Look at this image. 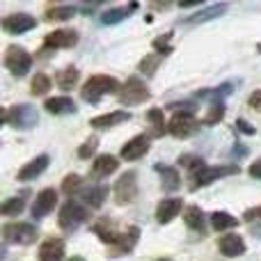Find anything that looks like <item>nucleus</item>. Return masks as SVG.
<instances>
[{
	"instance_id": "6ab92c4d",
	"label": "nucleus",
	"mask_w": 261,
	"mask_h": 261,
	"mask_svg": "<svg viewBox=\"0 0 261 261\" xmlns=\"http://www.w3.org/2000/svg\"><path fill=\"white\" fill-rule=\"evenodd\" d=\"M138 239H140V229H138V227H128L126 231H122V239H119L117 243L110 248V254H113V257H122V254H128L130 250L135 248Z\"/></svg>"
},
{
	"instance_id": "dca6fc26",
	"label": "nucleus",
	"mask_w": 261,
	"mask_h": 261,
	"mask_svg": "<svg viewBox=\"0 0 261 261\" xmlns=\"http://www.w3.org/2000/svg\"><path fill=\"white\" fill-rule=\"evenodd\" d=\"M218 248H220V252L225 254V257L236 259V257H243L245 254V241H243V236H239V234H225L218 241Z\"/></svg>"
},
{
	"instance_id": "bb28decb",
	"label": "nucleus",
	"mask_w": 261,
	"mask_h": 261,
	"mask_svg": "<svg viewBox=\"0 0 261 261\" xmlns=\"http://www.w3.org/2000/svg\"><path fill=\"white\" fill-rule=\"evenodd\" d=\"M227 7H229L227 3L211 5V7H206V9H202V12H197L195 16H190V18H188V23H204V21H213V18L222 16V14L227 12Z\"/></svg>"
},
{
	"instance_id": "a19ab883",
	"label": "nucleus",
	"mask_w": 261,
	"mask_h": 261,
	"mask_svg": "<svg viewBox=\"0 0 261 261\" xmlns=\"http://www.w3.org/2000/svg\"><path fill=\"white\" fill-rule=\"evenodd\" d=\"M236 128H239L241 133H245V135H254V126H250L245 119H236Z\"/></svg>"
},
{
	"instance_id": "c9c22d12",
	"label": "nucleus",
	"mask_w": 261,
	"mask_h": 261,
	"mask_svg": "<svg viewBox=\"0 0 261 261\" xmlns=\"http://www.w3.org/2000/svg\"><path fill=\"white\" fill-rule=\"evenodd\" d=\"M81 186H83V179L78 174H69V176H64V181H62V190L67 195L78 193V190H81Z\"/></svg>"
},
{
	"instance_id": "c756f323",
	"label": "nucleus",
	"mask_w": 261,
	"mask_h": 261,
	"mask_svg": "<svg viewBox=\"0 0 261 261\" xmlns=\"http://www.w3.org/2000/svg\"><path fill=\"white\" fill-rule=\"evenodd\" d=\"M50 90V78H48V73H44V71H39V73H35V78H32V83H30V92L35 96H41V94H46V92Z\"/></svg>"
},
{
	"instance_id": "cd10ccee",
	"label": "nucleus",
	"mask_w": 261,
	"mask_h": 261,
	"mask_svg": "<svg viewBox=\"0 0 261 261\" xmlns=\"http://www.w3.org/2000/svg\"><path fill=\"white\" fill-rule=\"evenodd\" d=\"M73 14H76V5H53L46 9L48 21H69Z\"/></svg>"
},
{
	"instance_id": "423d86ee",
	"label": "nucleus",
	"mask_w": 261,
	"mask_h": 261,
	"mask_svg": "<svg viewBox=\"0 0 261 261\" xmlns=\"http://www.w3.org/2000/svg\"><path fill=\"white\" fill-rule=\"evenodd\" d=\"M3 236L7 243L30 245L37 241V227L30 222H7L3 225Z\"/></svg>"
},
{
	"instance_id": "39448f33",
	"label": "nucleus",
	"mask_w": 261,
	"mask_h": 261,
	"mask_svg": "<svg viewBox=\"0 0 261 261\" xmlns=\"http://www.w3.org/2000/svg\"><path fill=\"white\" fill-rule=\"evenodd\" d=\"M117 96H119V103L122 106H140V103H144V101H149L151 92L147 90V85H144L138 76H130L128 81L124 83V87L119 90Z\"/></svg>"
},
{
	"instance_id": "72a5a7b5",
	"label": "nucleus",
	"mask_w": 261,
	"mask_h": 261,
	"mask_svg": "<svg viewBox=\"0 0 261 261\" xmlns=\"http://www.w3.org/2000/svg\"><path fill=\"white\" fill-rule=\"evenodd\" d=\"M179 163L184 167H188V170H193V172H197L199 167H204V158L195 156V153H184V156H179Z\"/></svg>"
},
{
	"instance_id": "f3484780",
	"label": "nucleus",
	"mask_w": 261,
	"mask_h": 261,
	"mask_svg": "<svg viewBox=\"0 0 261 261\" xmlns=\"http://www.w3.org/2000/svg\"><path fill=\"white\" fill-rule=\"evenodd\" d=\"M119 167V161L115 156H110V153H101V156L94 158V163H92V176L94 179H108L113 172H117Z\"/></svg>"
},
{
	"instance_id": "4be33fe9",
	"label": "nucleus",
	"mask_w": 261,
	"mask_h": 261,
	"mask_svg": "<svg viewBox=\"0 0 261 261\" xmlns=\"http://www.w3.org/2000/svg\"><path fill=\"white\" fill-rule=\"evenodd\" d=\"M46 113L50 115H73L76 113V103L69 96H53V99H46L44 103Z\"/></svg>"
},
{
	"instance_id": "9b49d317",
	"label": "nucleus",
	"mask_w": 261,
	"mask_h": 261,
	"mask_svg": "<svg viewBox=\"0 0 261 261\" xmlns=\"http://www.w3.org/2000/svg\"><path fill=\"white\" fill-rule=\"evenodd\" d=\"M35 25H37L35 16H30V14H25V12L9 14V16L3 18V28L7 32H12V35H23V32H30Z\"/></svg>"
},
{
	"instance_id": "f8f14e48",
	"label": "nucleus",
	"mask_w": 261,
	"mask_h": 261,
	"mask_svg": "<svg viewBox=\"0 0 261 261\" xmlns=\"http://www.w3.org/2000/svg\"><path fill=\"white\" fill-rule=\"evenodd\" d=\"M78 44V32L76 30H53L50 35H46L44 39V48H71V46Z\"/></svg>"
},
{
	"instance_id": "2f4dec72",
	"label": "nucleus",
	"mask_w": 261,
	"mask_h": 261,
	"mask_svg": "<svg viewBox=\"0 0 261 261\" xmlns=\"http://www.w3.org/2000/svg\"><path fill=\"white\" fill-rule=\"evenodd\" d=\"M23 208H25V199L23 197H12V199H7V202L0 206V211H3V216L14 218V216H18Z\"/></svg>"
},
{
	"instance_id": "7c9ffc66",
	"label": "nucleus",
	"mask_w": 261,
	"mask_h": 261,
	"mask_svg": "<svg viewBox=\"0 0 261 261\" xmlns=\"http://www.w3.org/2000/svg\"><path fill=\"white\" fill-rule=\"evenodd\" d=\"M222 117H225V103L222 101H218V103H211V108H208L206 117L202 119L204 126H213V124L222 122Z\"/></svg>"
},
{
	"instance_id": "ddd939ff",
	"label": "nucleus",
	"mask_w": 261,
	"mask_h": 261,
	"mask_svg": "<svg viewBox=\"0 0 261 261\" xmlns=\"http://www.w3.org/2000/svg\"><path fill=\"white\" fill-rule=\"evenodd\" d=\"M48 163H50V158H48V153H41V156H37V158H32L30 163H25V165L18 170V174H16V179L18 181H35L37 176H41L46 172V167H48Z\"/></svg>"
},
{
	"instance_id": "9d476101",
	"label": "nucleus",
	"mask_w": 261,
	"mask_h": 261,
	"mask_svg": "<svg viewBox=\"0 0 261 261\" xmlns=\"http://www.w3.org/2000/svg\"><path fill=\"white\" fill-rule=\"evenodd\" d=\"M55 204H58V190H53V188L39 190V193H37V197H35V202H32V208H30L32 218L48 216V213L55 208Z\"/></svg>"
},
{
	"instance_id": "a18cd8bd",
	"label": "nucleus",
	"mask_w": 261,
	"mask_h": 261,
	"mask_svg": "<svg viewBox=\"0 0 261 261\" xmlns=\"http://www.w3.org/2000/svg\"><path fill=\"white\" fill-rule=\"evenodd\" d=\"M69 261H85V259H83V257H71Z\"/></svg>"
},
{
	"instance_id": "412c9836",
	"label": "nucleus",
	"mask_w": 261,
	"mask_h": 261,
	"mask_svg": "<svg viewBox=\"0 0 261 261\" xmlns=\"http://www.w3.org/2000/svg\"><path fill=\"white\" fill-rule=\"evenodd\" d=\"M81 199L87 204L90 208H101L103 202L108 199V188L106 186H90V188H83L81 190Z\"/></svg>"
},
{
	"instance_id": "2eb2a0df",
	"label": "nucleus",
	"mask_w": 261,
	"mask_h": 261,
	"mask_svg": "<svg viewBox=\"0 0 261 261\" xmlns=\"http://www.w3.org/2000/svg\"><path fill=\"white\" fill-rule=\"evenodd\" d=\"M149 135H135V138H130L126 144L122 147V153L119 156L124 158V161H138V158H142L144 153L149 151Z\"/></svg>"
},
{
	"instance_id": "a878e982",
	"label": "nucleus",
	"mask_w": 261,
	"mask_h": 261,
	"mask_svg": "<svg viewBox=\"0 0 261 261\" xmlns=\"http://www.w3.org/2000/svg\"><path fill=\"white\" fill-rule=\"evenodd\" d=\"M211 227L216 231H227V229H234L236 225H239V218H234L231 213H227V211H216V213H211Z\"/></svg>"
},
{
	"instance_id": "473e14b6",
	"label": "nucleus",
	"mask_w": 261,
	"mask_h": 261,
	"mask_svg": "<svg viewBox=\"0 0 261 261\" xmlns=\"http://www.w3.org/2000/svg\"><path fill=\"white\" fill-rule=\"evenodd\" d=\"M147 119L151 122V126L156 128V135H161L163 130H165V117H163V110L161 108H153V110H149L147 113Z\"/></svg>"
},
{
	"instance_id": "5701e85b",
	"label": "nucleus",
	"mask_w": 261,
	"mask_h": 261,
	"mask_svg": "<svg viewBox=\"0 0 261 261\" xmlns=\"http://www.w3.org/2000/svg\"><path fill=\"white\" fill-rule=\"evenodd\" d=\"M184 222L188 225V229L193 231H199L204 234L206 231V218H204V211L199 206H188L184 211Z\"/></svg>"
},
{
	"instance_id": "b1692460",
	"label": "nucleus",
	"mask_w": 261,
	"mask_h": 261,
	"mask_svg": "<svg viewBox=\"0 0 261 261\" xmlns=\"http://www.w3.org/2000/svg\"><path fill=\"white\" fill-rule=\"evenodd\" d=\"M135 9H138V3H130L128 7H115V9H108V12L101 14V23H103V25H117V23L126 21L128 14H130V12H135Z\"/></svg>"
},
{
	"instance_id": "79ce46f5",
	"label": "nucleus",
	"mask_w": 261,
	"mask_h": 261,
	"mask_svg": "<svg viewBox=\"0 0 261 261\" xmlns=\"http://www.w3.org/2000/svg\"><path fill=\"white\" fill-rule=\"evenodd\" d=\"M257 218H261V206H257V208H248V211L243 213V220H248V222L257 220Z\"/></svg>"
},
{
	"instance_id": "e433bc0d",
	"label": "nucleus",
	"mask_w": 261,
	"mask_h": 261,
	"mask_svg": "<svg viewBox=\"0 0 261 261\" xmlns=\"http://www.w3.org/2000/svg\"><path fill=\"white\" fill-rule=\"evenodd\" d=\"M96 147H99V138H96V135H92V138H87L85 142L81 144V149H78V156H81V158H90L92 153L96 151Z\"/></svg>"
},
{
	"instance_id": "f03ea898",
	"label": "nucleus",
	"mask_w": 261,
	"mask_h": 261,
	"mask_svg": "<svg viewBox=\"0 0 261 261\" xmlns=\"http://www.w3.org/2000/svg\"><path fill=\"white\" fill-rule=\"evenodd\" d=\"M241 167L236 163H225V165H204L199 167L197 172H193V184H190V190L204 188V186L213 184L218 179H225V176H234L239 174Z\"/></svg>"
},
{
	"instance_id": "1a4fd4ad",
	"label": "nucleus",
	"mask_w": 261,
	"mask_h": 261,
	"mask_svg": "<svg viewBox=\"0 0 261 261\" xmlns=\"http://www.w3.org/2000/svg\"><path fill=\"white\" fill-rule=\"evenodd\" d=\"M138 174L135 172H126V174L119 176V181L115 184V197L117 204H130L138 197Z\"/></svg>"
},
{
	"instance_id": "c85d7f7f",
	"label": "nucleus",
	"mask_w": 261,
	"mask_h": 261,
	"mask_svg": "<svg viewBox=\"0 0 261 261\" xmlns=\"http://www.w3.org/2000/svg\"><path fill=\"white\" fill-rule=\"evenodd\" d=\"M55 83H58L62 90H71V87L78 83V69H76V67L62 69V71L58 73V78H55Z\"/></svg>"
},
{
	"instance_id": "4468645a",
	"label": "nucleus",
	"mask_w": 261,
	"mask_h": 261,
	"mask_svg": "<svg viewBox=\"0 0 261 261\" xmlns=\"http://www.w3.org/2000/svg\"><path fill=\"white\" fill-rule=\"evenodd\" d=\"M181 208H184V199H179V197L161 199L156 206V220L161 222V225H167V222H172L176 216H179Z\"/></svg>"
},
{
	"instance_id": "393cba45",
	"label": "nucleus",
	"mask_w": 261,
	"mask_h": 261,
	"mask_svg": "<svg viewBox=\"0 0 261 261\" xmlns=\"http://www.w3.org/2000/svg\"><path fill=\"white\" fill-rule=\"evenodd\" d=\"M156 170L161 172L163 190H167V193H176V190L181 188V174L176 172V167H163V165H158Z\"/></svg>"
},
{
	"instance_id": "f704fd0d",
	"label": "nucleus",
	"mask_w": 261,
	"mask_h": 261,
	"mask_svg": "<svg viewBox=\"0 0 261 261\" xmlns=\"http://www.w3.org/2000/svg\"><path fill=\"white\" fill-rule=\"evenodd\" d=\"M170 41H172V32H167V35H163V37H156V39H153V48H156V53L158 55H170L172 53Z\"/></svg>"
},
{
	"instance_id": "ea45409f",
	"label": "nucleus",
	"mask_w": 261,
	"mask_h": 261,
	"mask_svg": "<svg viewBox=\"0 0 261 261\" xmlns=\"http://www.w3.org/2000/svg\"><path fill=\"white\" fill-rule=\"evenodd\" d=\"M248 106L250 108H254V110H261V90H254L252 94H250Z\"/></svg>"
},
{
	"instance_id": "6e6552de",
	"label": "nucleus",
	"mask_w": 261,
	"mask_h": 261,
	"mask_svg": "<svg viewBox=\"0 0 261 261\" xmlns=\"http://www.w3.org/2000/svg\"><path fill=\"white\" fill-rule=\"evenodd\" d=\"M199 124L195 119V115H188V113H174L172 119L167 122V133L174 135V138H190L193 133L199 130Z\"/></svg>"
},
{
	"instance_id": "0eeeda50",
	"label": "nucleus",
	"mask_w": 261,
	"mask_h": 261,
	"mask_svg": "<svg viewBox=\"0 0 261 261\" xmlns=\"http://www.w3.org/2000/svg\"><path fill=\"white\" fill-rule=\"evenodd\" d=\"M5 67L14 73V76L23 78L32 67V55L28 53L23 46H9L5 50Z\"/></svg>"
},
{
	"instance_id": "aec40b11",
	"label": "nucleus",
	"mask_w": 261,
	"mask_h": 261,
	"mask_svg": "<svg viewBox=\"0 0 261 261\" xmlns=\"http://www.w3.org/2000/svg\"><path fill=\"white\" fill-rule=\"evenodd\" d=\"M39 261H64V241L48 239L39 245Z\"/></svg>"
},
{
	"instance_id": "49530a36",
	"label": "nucleus",
	"mask_w": 261,
	"mask_h": 261,
	"mask_svg": "<svg viewBox=\"0 0 261 261\" xmlns=\"http://www.w3.org/2000/svg\"><path fill=\"white\" fill-rule=\"evenodd\" d=\"M156 261H172V259H156Z\"/></svg>"
},
{
	"instance_id": "a211bd4d",
	"label": "nucleus",
	"mask_w": 261,
	"mask_h": 261,
	"mask_svg": "<svg viewBox=\"0 0 261 261\" xmlns=\"http://www.w3.org/2000/svg\"><path fill=\"white\" fill-rule=\"evenodd\" d=\"M128 119H130V113H126V110H115V113H106V115L90 119V126L96 130H106V128L117 126V124L128 122Z\"/></svg>"
},
{
	"instance_id": "4c0bfd02",
	"label": "nucleus",
	"mask_w": 261,
	"mask_h": 261,
	"mask_svg": "<svg viewBox=\"0 0 261 261\" xmlns=\"http://www.w3.org/2000/svg\"><path fill=\"white\" fill-rule=\"evenodd\" d=\"M158 62H161V55H158V53L147 55V58H144L142 62H140V71H144V73H147V76H151V73L156 71Z\"/></svg>"
},
{
	"instance_id": "20e7f679",
	"label": "nucleus",
	"mask_w": 261,
	"mask_h": 261,
	"mask_svg": "<svg viewBox=\"0 0 261 261\" xmlns=\"http://www.w3.org/2000/svg\"><path fill=\"white\" fill-rule=\"evenodd\" d=\"M85 220H87V208L83 206L81 202H76V199H69V202L60 208V216H58L60 229L76 231Z\"/></svg>"
},
{
	"instance_id": "37998d69",
	"label": "nucleus",
	"mask_w": 261,
	"mask_h": 261,
	"mask_svg": "<svg viewBox=\"0 0 261 261\" xmlns=\"http://www.w3.org/2000/svg\"><path fill=\"white\" fill-rule=\"evenodd\" d=\"M250 176H252V179H259L261 181V158H259V161H254L252 163V165H250Z\"/></svg>"
},
{
	"instance_id": "f257e3e1",
	"label": "nucleus",
	"mask_w": 261,
	"mask_h": 261,
	"mask_svg": "<svg viewBox=\"0 0 261 261\" xmlns=\"http://www.w3.org/2000/svg\"><path fill=\"white\" fill-rule=\"evenodd\" d=\"M119 90H122V85H119L117 78H113V76H90L85 81V85H83L81 96H83V101H87V103H99L103 96L119 94Z\"/></svg>"
},
{
	"instance_id": "7ed1b4c3",
	"label": "nucleus",
	"mask_w": 261,
	"mask_h": 261,
	"mask_svg": "<svg viewBox=\"0 0 261 261\" xmlns=\"http://www.w3.org/2000/svg\"><path fill=\"white\" fill-rule=\"evenodd\" d=\"M37 122H39V115L28 103H18V106H12V108L3 110V124H9V126H14V128H21V130L35 128Z\"/></svg>"
},
{
	"instance_id": "58836bf2",
	"label": "nucleus",
	"mask_w": 261,
	"mask_h": 261,
	"mask_svg": "<svg viewBox=\"0 0 261 261\" xmlns=\"http://www.w3.org/2000/svg\"><path fill=\"white\" fill-rule=\"evenodd\" d=\"M174 113H188V115H195V106L190 101H184V103H172L170 106Z\"/></svg>"
},
{
	"instance_id": "c03bdc74",
	"label": "nucleus",
	"mask_w": 261,
	"mask_h": 261,
	"mask_svg": "<svg viewBox=\"0 0 261 261\" xmlns=\"http://www.w3.org/2000/svg\"><path fill=\"white\" fill-rule=\"evenodd\" d=\"M202 0H186V3H179L181 9H188V7H202Z\"/></svg>"
}]
</instances>
